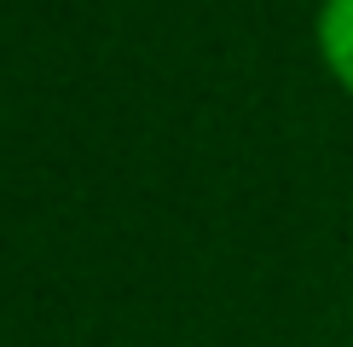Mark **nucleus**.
<instances>
[{"label":"nucleus","instance_id":"f257e3e1","mask_svg":"<svg viewBox=\"0 0 353 347\" xmlns=\"http://www.w3.org/2000/svg\"><path fill=\"white\" fill-rule=\"evenodd\" d=\"M313 47L325 76L353 98V0H319L313 12Z\"/></svg>","mask_w":353,"mask_h":347}]
</instances>
